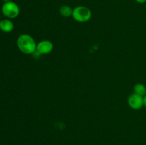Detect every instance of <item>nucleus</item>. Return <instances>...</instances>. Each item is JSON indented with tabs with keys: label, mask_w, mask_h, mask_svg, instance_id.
<instances>
[{
	"label": "nucleus",
	"mask_w": 146,
	"mask_h": 145,
	"mask_svg": "<svg viewBox=\"0 0 146 145\" xmlns=\"http://www.w3.org/2000/svg\"><path fill=\"white\" fill-rule=\"evenodd\" d=\"M134 93L144 97L146 95V87L142 83H137L133 87Z\"/></svg>",
	"instance_id": "8"
},
{
	"label": "nucleus",
	"mask_w": 146,
	"mask_h": 145,
	"mask_svg": "<svg viewBox=\"0 0 146 145\" xmlns=\"http://www.w3.org/2000/svg\"><path fill=\"white\" fill-rule=\"evenodd\" d=\"M36 43L31 36L22 34L17 38V45L19 50L24 54L29 55L36 52Z\"/></svg>",
	"instance_id": "1"
},
{
	"label": "nucleus",
	"mask_w": 146,
	"mask_h": 145,
	"mask_svg": "<svg viewBox=\"0 0 146 145\" xmlns=\"http://www.w3.org/2000/svg\"><path fill=\"white\" fill-rule=\"evenodd\" d=\"M136 2L139 3V4H144V3H146V0H135Z\"/></svg>",
	"instance_id": "9"
},
{
	"label": "nucleus",
	"mask_w": 146,
	"mask_h": 145,
	"mask_svg": "<svg viewBox=\"0 0 146 145\" xmlns=\"http://www.w3.org/2000/svg\"><path fill=\"white\" fill-rule=\"evenodd\" d=\"M73 9L71 7L68 5H64L60 7L59 14L64 17H70L72 16Z\"/></svg>",
	"instance_id": "7"
},
{
	"label": "nucleus",
	"mask_w": 146,
	"mask_h": 145,
	"mask_svg": "<svg viewBox=\"0 0 146 145\" xmlns=\"http://www.w3.org/2000/svg\"><path fill=\"white\" fill-rule=\"evenodd\" d=\"M11 1V0H2V1L4 3H5V2H8V1Z\"/></svg>",
	"instance_id": "11"
},
{
	"label": "nucleus",
	"mask_w": 146,
	"mask_h": 145,
	"mask_svg": "<svg viewBox=\"0 0 146 145\" xmlns=\"http://www.w3.org/2000/svg\"><path fill=\"white\" fill-rule=\"evenodd\" d=\"M143 104H144V107H146V95L143 97Z\"/></svg>",
	"instance_id": "10"
},
{
	"label": "nucleus",
	"mask_w": 146,
	"mask_h": 145,
	"mask_svg": "<svg viewBox=\"0 0 146 145\" xmlns=\"http://www.w3.org/2000/svg\"><path fill=\"white\" fill-rule=\"evenodd\" d=\"M0 21H1V18H0Z\"/></svg>",
	"instance_id": "12"
},
{
	"label": "nucleus",
	"mask_w": 146,
	"mask_h": 145,
	"mask_svg": "<svg viewBox=\"0 0 146 145\" xmlns=\"http://www.w3.org/2000/svg\"><path fill=\"white\" fill-rule=\"evenodd\" d=\"M1 12L7 18L13 19L18 17L19 15L20 9L17 3L9 1L3 4L1 7Z\"/></svg>",
	"instance_id": "3"
},
{
	"label": "nucleus",
	"mask_w": 146,
	"mask_h": 145,
	"mask_svg": "<svg viewBox=\"0 0 146 145\" xmlns=\"http://www.w3.org/2000/svg\"><path fill=\"white\" fill-rule=\"evenodd\" d=\"M0 145H1V144H0Z\"/></svg>",
	"instance_id": "13"
},
{
	"label": "nucleus",
	"mask_w": 146,
	"mask_h": 145,
	"mask_svg": "<svg viewBox=\"0 0 146 145\" xmlns=\"http://www.w3.org/2000/svg\"><path fill=\"white\" fill-rule=\"evenodd\" d=\"M128 106L131 109H135V110L141 109L143 107H144L143 97L137 95L133 92L128 97Z\"/></svg>",
	"instance_id": "4"
},
{
	"label": "nucleus",
	"mask_w": 146,
	"mask_h": 145,
	"mask_svg": "<svg viewBox=\"0 0 146 145\" xmlns=\"http://www.w3.org/2000/svg\"><path fill=\"white\" fill-rule=\"evenodd\" d=\"M54 49V44L49 40H43L36 44V52L39 55H46Z\"/></svg>",
	"instance_id": "5"
},
{
	"label": "nucleus",
	"mask_w": 146,
	"mask_h": 145,
	"mask_svg": "<svg viewBox=\"0 0 146 145\" xmlns=\"http://www.w3.org/2000/svg\"><path fill=\"white\" fill-rule=\"evenodd\" d=\"M72 17L77 22L85 23L91 19L92 17V12L87 7L77 6L73 9Z\"/></svg>",
	"instance_id": "2"
},
{
	"label": "nucleus",
	"mask_w": 146,
	"mask_h": 145,
	"mask_svg": "<svg viewBox=\"0 0 146 145\" xmlns=\"http://www.w3.org/2000/svg\"><path fill=\"white\" fill-rule=\"evenodd\" d=\"M14 28V23L11 19L5 18L0 21V30L4 33H10Z\"/></svg>",
	"instance_id": "6"
}]
</instances>
